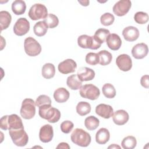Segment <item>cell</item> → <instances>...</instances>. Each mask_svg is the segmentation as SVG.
<instances>
[{
	"instance_id": "cell-28",
	"label": "cell",
	"mask_w": 149,
	"mask_h": 149,
	"mask_svg": "<svg viewBox=\"0 0 149 149\" xmlns=\"http://www.w3.org/2000/svg\"><path fill=\"white\" fill-rule=\"evenodd\" d=\"M99 56V63L101 65L105 66L109 65L112 59V54L107 50L100 51L98 53Z\"/></svg>"
},
{
	"instance_id": "cell-3",
	"label": "cell",
	"mask_w": 149,
	"mask_h": 149,
	"mask_svg": "<svg viewBox=\"0 0 149 149\" xmlns=\"http://www.w3.org/2000/svg\"><path fill=\"white\" fill-rule=\"evenodd\" d=\"M70 139L74 144L84 147L89 146L91 140L90 134L80 128H76L73 131Z\"/></svg>"
},
{
	"instance_id": "cell-5",
	"label": "cell",
	"mask_w": 149,
	"mask_h": 149,
	"mask_svg": "<svg viewBox=\"0 0 149 149\" xmlns=\"http://www.w3.org/2000/svg\"><path fill=\"white\" fill-rule=\"evenodd\" d=\"M36 102L31 98L24 99L22 104L20 113L25 119L33 118L36 114Z\"/></svg>"
},
{
	"instance_id": "cell-21",
	"label": "cell",
	"mask_w": 149,
	"mask_h": 149,
	"mask_svg": "<svg viewBox=\"0 0 149 149\" xmlns=\"http://www.w3.org/2000/svg\"><path fill=\"white\" fill-rule=\"evenodd\" d=\"M69 96V92L63 87L57 88L54 93V100L59 103L65 102L68 100Z\"/></svg>"
},
{
	"instance_id": "cell-24",
	"label": "cell",
	"mask_w": 149,
	"mask_h": 149,
	"mask_svg": "<svg viewBox=\"0 0 149 149\" xmlns=\"http://www.w3.org/2000/svg\"><path fill=\"white\" fill-rule=\"evenodd\" d=\"M26 9V5L24 1L16 0L12 4V12L16 15H21L24 13Z\"/></svg>"
},
{
	"instance_id": "cell-35",
	"label": "cell",
	"mask_w": 149,
	"mask_h": 149,
	"mask_svg": "<svg viewBox=\"0 0 149 149\" xmlns=\"http://www.w3.org/2000/svg\"><path fill=\"white\" fill-rule=\"evenodd\" d=\"M115 20L114 16L110 13H105L101 15L100 17V22L101 24L105 26L111 25Z\"/></svg>"
},
{
	"instance_id": "cell-25",
	"label": "cell",
	"mask_w": 149,
	"mask_h": 149,
	"mask_svg": "<svg viewBox=\"0 0 149 149\" xmlns=\"http://www.w3.org/2000/svg\"><path fill=\"white\" fill-rule=\"evenodd\" d=\"M12 21L11 15L8 11L2 10L0 12V24L1 30L6 29L10 25Z\"/></svg>"
},
{
	"instance_id": "cell-36",
	"label": "cell",
	"mask_w": 149,
	"mask_h": 149,
	"mask_svg": "<svg viewBox=\"0 0 149 149\" xmlns=\"http://www.w3.org/2000/svg\"><path fill=\"white\" fill-rule=\"evenodd\" d=\"M134 19L138 24H145L148 21V15L143 12H137L134 14Z\"/></svg>"
},
{
	"instance_id": "cell-31",
	"label": "cell",
	"mask_w": 149,
	"mask_h": 149,
	"mask_svg": "<svg viewBox=\"0 0 149 149\" xmlns=\"http://www.w3.org/2000/svg\"><path fill=\"white\" fill-rule=\"evenodd\" d=\"M91 111L90 104L85 101L79 102L76 106V112L80 116H85Z\"/></svg>"
},
{
	"instance_id": "cell-6",
	"label": "cell",
	"mask_w": 149,
	"mask_h": 149,
	"mask_svg": "<svg viewBox=\"0 0 149 149\" xmlns=\"http://www.w3.org/2000/svg\"><path fill=\"white\" fill-rule=\"evenodd\" d=\"M24 48L25 52L30 56H37L41 51L40 43L31 37H29L24 40Z\"/></svg>"
},
{
	"instance_id": "cell-39",
	"label": "cell",
	"mask_w": 149,
	"mask_h": 149,
	"mask_svg": "<svg viewBox=\"0 0 149 149\" xmlns=\"http://www.w3.org/2000/svg\"><path fill=\"white\" fill-rule=\"evenodd\" d=\"M74 124L70 120L63 121L60 126L61 131L64 133H69L73 129Z\"/></svg>"
},
{
	"instance_id": "cell-27",
	"label": "cell",
	"mask_w": 149,
	"mask_h": 149,
	"mask_svg": "<svg viewBox=\"0 0 149 149\" xmlns=\"http://www.w3.org/2000/svg\"><path fill=\"white\" fill-rule=\"evenodd\" d=\"M48 26L44 21H40L35 24L33 27L34 34L38 37L44 36L48 30Z\"/></svg>"
},
{
	"instance_id": "cell-10",
	"label": "cell",
	"mask_w": 149,
	"mask_h": 149,
	"mask_svg": "<svg viewBox=\"0 0 149 149\" xmlns=\"http://www.w3.org/2000/svg\"><path fill=\"white\" fill-rule=\"evenodd\" d=\"M30 30V23L24 17H20L17 20L13 26L14 33L19 36L27 34Z\"/></svg>"
},
{
	"instance_id": "cell-11",
	"label": "cell",
	"mask_w": 149,
	"mask_h": 149,
	"mask_svg": "<svg viewBox=\"0 0 149 149\" xmlns=\"http://www.w3.org/2000/svg\"><path fill=\"white\" fill-rule=\"evenodd\" d=\"M132 2L129 0H120L117 2L113 6V13L118 16L125 15L130 9Z\"/></svg>"
},
{
	"instance_id": "cell-43",
	"label": "cell",
	"mask_w": 149,
	"mask_h": 149,
	"mask_svg": "<svg viewBox=\"0 0 149 149\" xmlns=\"http://www.w3.org/2000/svg\"><path fill=\"white\" fill-rule=\"evenodd\" d=\"M120 148V146H118V145H116V144H113L112 145H111V146H109L108 147V148Z\"/></svg>"
},
{
	"instance_id": "cell-41",
	"label": "cell",
	"mask_w": 149,
	"mask_h": 149,
	"mask_svg": "<svg viewBox=\"0 0 149 149\" xmlns=\"http://www.w3.org/2000/svg\"><path fill=\"white\" fill-rule=\"evenodd\" d=\"M56 148H70V146L68 143L62 142L58 144V146L56 147Z\"/></svg>"
},
{
	"instance_id": "cell-4",
	"label": "cell",
	"mask_w": 149,
	"mask_h": 149,
	"mask_svg": "<svg viewBox=\"0 0 149 149\" xmlns=\"http://www.w3.org/2000/svg\"><path fill=\"white\" fill-rule=\"evenodd\" d=\"M9 133L13 143L17 146H25L29 141V137L24 127L9 130Z\"/></svg>"
},
{
	"instance_id": "cell-23",
	"label": "cell",
	"mask_w": 149,
	"mask_h": 149,
	"mask_svg": "<svg viewBox=\"0 0 149 149\" xmlns=\"http://www.w3.org/2000/svg\"><path fill=\"white\" fill-rule=\"evenodd\" d=\"M67 86L73 90H77L82 86V81L79 79L77 74H72L67 78Z\"/></svg>"
},
{
	"instance_id": "cell-32",
	"label": "cell",
	"mask_w": 149,
	"mask_h": 149,
	"mask_svg": "<svg viewBox=\"0 0 149 149\" xmlns=\"http://www.w3.org/2000/svg\"><path fill=\"white\" fill-rule=\"evenodd\" d=\"M104 95L107 98H113L116 95V90L114 86L110 83L105 84L102 87Z\"/></svg>"
},
{
	"instance_id": "cell-12",
	"label": "cell",
	"mask_w": 149,
	"mask_h": 149,
	"mask_svg": "<svg viewBox=\"0 0 149 149\" xmlns=\"http://www.w3.org/2000/svg\"><path fill=\"white\" fill-rule=\"evenodd\" d=\"M116 64L120 70L123 72L130 70L132 67V61L127 54L119 55L116 59Z\"/></svg>"
},
{
	"instance_id": "cell-42",
	"label": "cell",
	"mask_w": 149,
	"mask_h": 149,
	"mask_svg": "<svg viewBox=\"0 0 149 149\" xmlns=\"http://www.w3.org/2000/svg\"><path fill=\"white\" fill-rule=\"evenodd\" d=\"M79 2L80 3L82 6H87L89 4V1H79Z\"/></svg>"
},
{
	"instance_id": "cell-2",
	"label": "cell",
	"mask_w": 149,
	"mask_h": 149,
	"mask_svg": "<svg viewBox=\"0 0 149 149\" xmlns=\"http://www.w3.org/2000/svg\"><path fill=\"white\" fill-rule=\"evenodd\" d=\"M0 123L1 129L4 130L24 127L21 118L16 114L2 116L1 118Z\"/></svg>"
},
{
	"instance_id": "cell-17",
	"label": "cell",
	"mask_w": 149,
	"mask_h": 149,
	"mask_svg": "<svg viewBox=\"0 0 149 149\" xmlns=\"http://www.w3.org/2000/svg\"><path fill=\"white\" fill-rule=\"evenodd\" d=\"M122 35L127 41L132 42L136 41L139 37V30L134 26H128L125 27L122 31Z\"/></svg>"
},
{
	"instance_id": "cell-22",
	"label": "cell",
	"mask_w": 149,
	"mask_h": 149,
	"mask_svg": "<svg viewBox=\"0 0 149 149\" xmlns=\"http://www.w3.org/2000/svg\"><path fill=\"white\" fill-rule=\"evenodd\" d=\"M110 133L109 130L102 127L95 134V141L99 144H105L109 140Z\"/></svg>"
},
{
	"instance_id": "cell-26",
	"label": "cell",
	"mask_w": 149,
	"mask_h": 149,
	"mask_svg": "<svg viewBox=\"0 0 149 149\" xmlns=\"http://www.w3.org/2000/svg\"><path fill=\"white\" fill-rule=\"evenodd\" d=\"M42 75L47 79L52 78L55 74V68L54 65L51 63L44 64L42 68Z\"/></svg>"
},
{
	"instance_id": "cell-34",
	"label": "cell",
	"mask_w": 149,
	"mask_h": 149,
	"mask_svg": "<svg viewBox=\"0 0 149 149\" xmlns=\"http://www.w3.org/2000/svg\"><path fill=\"white\" fill-rule=\"evenodd\" d=\"M43 21L45 22L48 27L50 29L56 27L59 24V19L58 17L52 13L48 14L47 17L44 19Z\"/></svg>"
},
{
	"instance_id": "cell-40",
	"label": "cell",
	"mask_w": 149,
	"mask_h": 149,
	"mask_svg": "<svg viewBox=\"0 0 149 149\" xmlns=\"http://www.w3.org/2000/svg\"><path fill=\"white\" fill-rule=\"evenodd\" d=\"M148 79H149V77H148V75L147 74L143 76L140 79L141 85L146 88H148L149 87Z\"/></svg>"
},
{
	"instance_id": "cell-38",
	"label": "cell",
	"mask_w": 149,
	"mask_h": 149,
	"mask_svg": "<svg viewBox=\"0 0 149 149\" xmlns=\"http://www.w3.org/2000/svg\"><path fill=\"white\" fill-rule=\"evenodd\" d=\"M36 105L40 107L41 105L45 104H51V100L49 97L47 95H39L36 101Z\"/></svg>"
},
{
	"instance_id": "cell-18",
	"label": "cell",
	"mask_w": 149,
	"mask_h": 149,
	"mask_svg": "<svg viewBox=\"0 0 149 149\" xmlns=\"http://www.w3.org/2000/svg\"><path fill=\"white\" fill-rule=\"evenodd\" d=\"M107 45L108 48L113 51L118 50L122 45V40L120 37L115 33L110 34L106 39Z\"/></svg>"
},
{
	"instance_id": "cell-30",
	"label": "cell",
	"mask_w": 149,
	"mask_h": 149,
	"mask_svg": "<svg viewBox=\"0 0 149 149\" xmlns=\"http://www.w3.org/2000/svg\"><path fill=\"white\" fill-rule=\"evenodd\" d=\"M110 34V32L108 29H99L96 30L94 38L100 44H102L106 40L107 37Z\"/></svg>"
},
{
	"instance_id": "cell-20",
	"label": "cell",
	"mask_w": 149,
	"mask_h": 149,
	"mask_svg": "<svg viewBox=\"0 0 149 149\" xmlns=\"http://www.w3.org/2000/svg\"><path fill=\"white\" fill-rule=\"evenodd\" d=\"M77 75L81 81H90L94 78L95 72L89 68L82 67L78 70Z\"/></svg>"
},
{
	"instance_id": "cell-33",
	"label": "cell",
	"mask_w": 149,
	"mask_h": 149,
	"mask_svg": "<svg viewBox=\"0 0 149 149\" xmlns=\"http://www.w3.org/2000/svg\"><path fill=\"white\" fill-rule=\"evenodd\" d=\"M137 144V141L136 138L132 136H128L125 137L122 143V147L124 149H133Z\"/></svg>"
},
{
	"instance_id": "cell-1",
	"label": "cell",
	"mask_w": 149,
	"mask_h": 149,
	"mask_svg": "<svg viewBox=\"0 0 149 149\" xmlns=\"http://www.w3.org/2000/svg\"><path fill=\"white\" fill-rule=\"evenodd\" d=\"M38 114L40 116L48 120L50 123L57 122L61 116V112L55 108L51 106V104H45L39 107Z\"/></svg>"
},
{
	"instance_id": "cell-9",
	"label": "cell",
	"mask_w": 149,
	"mask_h": 149,
	"mask_svg": "<svg viewBox=\"0 0 149 149\" xmlns=\"http://www.w3.org/2000/svg\"><path fill=\"white\" fill-rule=\"evenodd\" d=\"M78 45L82 48H89L91 49H97L100 48L101 44L98 42L93 36L86 34L80 36L77 38Z\"/></svg>"
},
{
	"instance_id": "cell-37",
	"label": "cell",
	"mask_w": 149,
	"mask_h": 149,
	"mask_svg": "<svg viewBox=\"0 0 149 149\" xmlns=\"http://www.w3.org/2000/svg\"><path fill=\"white\" fill-rule=\"evenodd\" d=\"M86 62L90 65H95L99 63V56L97 53L89 52L86 56Z\"/></svg>"
},
{
	"instance_id": "cell-14",
	"label": "cell",
	"mask_w": 149,
	"mask_h": 149,
	"mask_svg": "<svg viewBox=\"0 0 149 149\" xmlns=\"http://www.w3.org/2000/svg\"><path fill=\"white\" fill-rule=\"evenodd\" d=\"M54 136L53 127L49 124L42 126L39 132L40 140L43 143H48L51 141Z\"/></svg>"
},
{
	"instance_id": "cell-19",
	"label": "cell",
	"mask_w": 149,
	"mask_h": 149,
	"mask_svg": "<svg viewBox=\"0 0 149 149\" xmlns=\"http://www.w3.org/2000/svg\"><path fill=\"white\" fill-rule=\"evenodd\" d=\"M129 119L128 113L123 110L119 109L116 111L112 115L113 122L117 125H123L127 122Z\"/></svg>"
},
{
	"instance_id": "cell-8",
	"label": "cell",
	"mask_w": 149,
	"mask_h": 149,
	"mask_svg": "<svg viewBox=\"0 0 149 149\" xmlns=\"http://www.w3.org/2000/svg\"><path fill=\"white\" fill-rule=\"evenodd\" d=\"M29 16L33 20L41 19H45L48 15V10L46 6L41 3H35L29 11Z\"/></svg>"
},
{
	"instance_id": "cell-13",
	"label": "cell",
	"mask_w": 149,
	"mask_h": 149,
	"mask_svg": "<svg viewBox=\"0 0 149 149\" xmlns=\"http://www.w3.org/2000/svg\"><path fill=\"white\" fill-rule=\"evenodd\" d=\"M76 68L77 63L72 59H67L60 62L58 66L59 72L65 74L74 72Z\"/></svg>"
},
{
	"instance_id": "cell-7",
	"label": "cell",
	"mask_w": 149,
	"mask_h": 149,
	"mask_svg": "<svg viewBox=\"0 0 149 149\" xmlns=\"http://www.w3.org/2000/svg\"><path fill=\"white\" fill-rule=\"evenodd\" d=\"M79 93L80 96L83 98L91 100H95L99 97L100 91L95 85H93V84H84L80 87Z\"/></svg>"
},
{
	"instance_id": "cell-15",
	"label": "cell",
	"mask_w": 149,
	"mask_h": 149,
	"mask_svg": "<svg viewBox=\"0 0 149 149\" xmlns=\"http://www.w3.org/2000/svg\"><path fill=\"white\" fill-rule=\"evenodd\" d=\"M148 48L147 45L142 42L135 45L132 49L133 56L137 59H141L146 57L148 54Z\"/></svg>"
},
{
	"instance_id": "cell-29",
	"label": "cell",
	"mask_w": 149,
	"mask_h": 149,
	"mask_svg": "<svg viewBox=\"0 0 149 149\" xmlns=\"http://www.w3.org/2000/svg\"><path fill=\"white\" fill-rule=\"evenodd\" d=\"M100 124V120L94 116H89L85 119L84 125L88 130H94L96 129Z\"/></svg>"
},
{
	"instance_id": "cell-16",
	"label": "cell",
	"mask_w": 149,
	"mask_h": 149,
	"mask_svg": "<svg viewBox=\"0 0 149 149\" xmlns=\"http://www.w3.org/2000/svg\"><path fill=\"white\" fill-rule=\"evenodd\" d=\"M95 113L102 118L109 119L112 116L113 114V109L109 105L100 104L96 107Z\"/></svg>"
}]
</instances>
